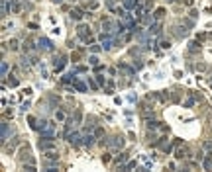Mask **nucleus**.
Listing matches in <instances>:
<instances>
[{"label": "nucleus", "mask_w": 212, "mask_h": 172, "mask_svg": "<svg viewBox=\"0 0 212 172\" xmlns=\"http://www.w3.org/2000/svg\"><path fill=\"white\" fill-rule=\"evenodd\" d=\"M124 145V139L122 137H114V141H110V147H116V149H120Z\"/></svg>", "instance_id": "obj_1"}, {"label": "nucleus", "mask_w": 212, "mask_h": 172, "mask_svg": "<svg viewBox=\"0 0 212 172\" xmlns=\"http://www.w3.org/2000/svg\"><path fill=\"white\" fill-rule=\"evenodd\" d=\"M161 47H165V49H169V47H171V43H169V41H163V43H161Z\"/></svg>", "instance_id": "obj_8"}, {"label": "nucleus", "mask_w": 212, "mask_h": 172, "mask_svg": "<svg viewBox=\"0 0 212 172\" xmlns=\"http://www.w3.org/2000/svg\"><path fill=\"white\" fill-rule=\"evenodd\" d=\"M92 139H94V137H90V135H89V137H85L83 143H85V145H92Z\"/></svg>", "instance_id": "obj_5"}, {"label": "nucleus", "mask_w": 212, "mask_h": 172, "mask_svg": "<svg viewBox=\"0 0 212 172\" xmlns=\"http://www.w3.org/2000/svg\"><path fill=\"white\" fill-rule=\"evenodd\" d=\"M57 119H65V113H63V112H57Z\"/></svg>", "instance_id": "obj_7"}, {"label": "nucleus", "mask_w": 212, "mask_h": 172, "mask_svg": "<svg viewBox=\"0 0 212 172\" xmlns=\"http://www.w3.org/2000/svg\"><path fill=\"white\" fill-rule=\"evenodd\" d=\"M39 45H43V49H47V51H51V49H53V45L47 41V39H41V41H39Z\"/></svg>", "instance_id": "obj_2"}, {"label": "nucleus", "mask_w": 212, "mask_h": 172, "mask_svg": "<svg viewBox=\"0 0 212 172\" xmlns=\"http://www.w3.org/2000/svg\"><path fill=\"white\" fill-rule=\"evenodd\" d=\"M71 14H73V18H75V20H81V18H83V12H81V10H73Z\"/></svg>", "instance_id": "obj_4"}, {"label": "nucleus", "mask_w": 212, "mask_h": 172, "mask_svg": "<svg viewBox=\"0 0 212 172\" xmlns=\"http://www.w3.org/2000/svg\"><path fill=\"white\" fill-rule=\"evenodd\" d=\"M69 143H73V145H79V135H77V133L69 135Z\"/></svg>", "instance_id": "obj_3"}, {"label": "nucleus", "mask_w": 212, "mask_h": 172, "mask_svg": "<svg viewBox=\"0 0 212 172\" xmlns=\"http://www.w3.org/2000/svg\"><path fill=\"white\" fill-rule=\"evenodd\" d=\"M94 135H96V137H102V135H104V129H100V127H98V129L94 131Z\"/></svg>", "instance_id": "obj_6"}]
</instances>
